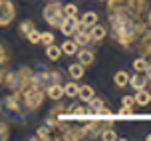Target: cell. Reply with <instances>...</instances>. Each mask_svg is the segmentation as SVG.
Wrapping results in <instances>:
<instances>
[{
  "instance_id": "cell-1",
  "label": "cell",
  "mask_w": 151,
  "mask_h": 141,
  "mask_svg": "<svg viewBox=\"0 0 151 141\" xmlns=\"http://www.w3.org/2000/svg\"><path fill=\"white\" fill-rule=\"evenodd\" d=\"M111 32L113 38L119 42L123 48H129L131 44H135L141 40L145 34V26L135 16H129L125 12H111ZM137 46V44H135Z\"/></svg>"
},
{
  "instance_id": "cell-2",
  "label": "cell",
  "mask_w": 151,
  "mask_h": 141,
  "mask_svg": "<svg viewBox=\"0 0 151 141\" xmlns=\"http://www.w3.org/2000/svg\"><path fill=\"white\" fill-rule=\"evenodd\" d=\"M64 18H66V16H64L62 4H58V0H52V2L44 8V20L50 24V26H60Z\"/></svg>"
},
{
  "instance_id": "cell-3",
  "label": "cell",
  "mask_w": 151,
  "mask_h": 141,
  "mask_svg": "<svg viewBox=\"0 0 151 141\" xmlns=\"http://www.w3.org/2000/svg\"><path fill=\"white\" fill-rule=\"evenodd\" d=\"M82 28H86V26H82L76 16H66V18L62 20V24H60V30H62V34H64L66 38L74 36L76 30H82Z\"/></svg>"
},
{
  "instance_id": "cell-4",
  "label": "cell",
  "mask_w": 151,
  "mask_h": 141,
  "mask_svg": "<svg viewBox=\"0 0 151 141\" xmlns=\"http://www.w3.org/2000/svg\"><path fill=\"white\" fill-rule=\"evenodd\" d=\"M14 4L10 0H0V26H8L14 20Z\"/></svg>"
},
{
  "instance_id": "cell-5",
  "label": "cell",
  "mask_w": 151,
  "mask_h": 141,
  "mask_svg": "<svg viewBox=\"0 0 151 141\" xmlns=\"http://www.w3.org/2000/svg\"><path fill=\"white\" fill-rule=\"evenodd\" d=\"M147 82H149V76L145 74V72H137V74H133L129 78L127 83L133 89H143V88H147Z\"/></svg>"
},
{
  "instance_id": "cell-6",
  "label": "cell",
  "mask_w": 151,
  "mask_h": 141,
  "mask_svg": "<svg viewBox=\"0 0 151 141\" xmlns=\"http://www.w3.org/2000/svg\"><path fill=\"white\" fill-rule=\"evenodd\" d=\"M46 96L50 97V99H54V101H56V99H60L62 96H64V86H62L60 82H52V83H48V86H46Z\"/></svg>"
},
{
  "instance_id": "cell-7",
  "label": "cell",
  "mask_w": 151,
  "mask_h": 141,
  "mask_svg": "<svg viewBox=\"0 0 151 141\" xmlns=\"http://www.w3.org/2000/svg\"><path fill=\"white\" fill-rule=\"evenodd\" d=\"M76 54H78V60H80L82 66H91V64H93V58H96V56H93V52L88 50L86 46H83L82 50L78 48V52H76Z\"/></svg>"
},
{
  "instance_id": "cell-8",
  "label": "cell",
  "mask_w": 151,
  "mask_h": 141,
  "mask_svg": "<svg viewBox=\"0 0 151 141\" xmlns=\"http://www.w3.org/2000/svg\"><path fill=\"white\" fill-rule=\"evenodd\" d=\"M90 38H91V42H101L104 38H106V34H107V30L104 28V26H99L98 22L93 24V26H90Z\"/></svg>"
},
{
  "instance_id": "cell-9",
  "label": "cell",
  "mask_w": 151,
  "mask_h": 141,
  "mask_svg": "<svg viewBox=\"0 0 151 141\" xmlns=\"http://www.w3.org/2000/svg\"><path fill=\"white\" fill-rule=\"evenodd\" d=\"M133 99H135V105H141V107H145V105L151 104V94L147 91V89H137V94L133 96Z\"/></svg>"
},
{
  "instance_id": "cell-10",
  "label": "cell",
  "mask_w": 151,
  "mask_h": 141,
  "mask_svg": "<svg viewBox=\"0 0 151 141\" xmlns=\"http://www.w3.org/2000/svg\"><path fill=\"white\" fill-rule=\"evenodd\" d=\"M74 42L78 46H88L91 42V38H90V32H86V28H82V30H76L74 32Z\"/></svg>"
},
{
  "instance_id": "cell-11",
  "label": "cell",
  "mask_w": 151,
  "mask_h": 141,
  "mask_svg": "<svg viewBox=\"0 0 151 141\" xmlns=\"http://www.w3.org/2000/svg\"><path fill=\"white\" fill-rule=\"evenodd\" d=\"M46 56L52 60V62H56V60L62 58V48H60V46H56V44H48V46H46Z\"/></svg>"
},
{
  "instance_id": "cell-12",
  "label": "cell",
  "mask_w": 151,
  "mask_h": 141,
  "mask_svg": "<svg viewBox=\"0 0 151 141\" xmlns=\"http://www.w3.org/2000/svg\"><path fill=\"white\" fill-rule=\"evenodd\" d=\"M78 97L86 104L88 99L93 97V88H91V86H78Z\"/></svg>"
},
{
  "instance_id": "cell-13",
  "label": "cell",
  "mask_w": 151,
  "mask_h": 141,
  "mask_svg": "<svg viewBox=\"0 0 151 141\" xmlns=\"http://www.w3.org/2000/svg\"><path fill=\"white\" fill-rule=\"evenodd\" d=\"M60 48H62V54H68V56H74V54L78 52V48H80V46L76 44L74 40H70V38H68V40H66V42H64V44H62Z\"/></svg>"
},
{
  "instance_id": "cell-14",
  "label": "cell",
  "mask_w": 151,
  "mask_h": 141,
  "mask_svg": "<svg viewBox=\"0 0 151 141\" xmlns=\"http://www.w3.org/2000/svg\"><path fill=\"white\" fill-rule=\"evenodd\" d=\"M68 74L72 76V80H80L83 76V66L78 62V64H70L68 66Z\"/></svg>"
},
{
  "instance_id": "cell-15",
  "label": "cell",
  "mask_w": 151,
  "mask_h": 141,
  "mask_svg": "<svg viewBox=\"0 0 151 141\" xmlns=\"http://www.w3.org/2000/svg\"><path fill=\"white\" fill-rule=\"evenodd\" d=\"M129 82V74L127 72H117V74L113 76V83L117 86V88H125Z\"/></svg>"
},
{
  "instance_id": "cell-16",
  "label": "cell",
  "mask_w": 151,
  "mask_h": 141,
  "mask_svg": "<svg viewBox=\"0 0 151 141\" xmlns=\"http://www.w3.org/2000/svg\"><path fill=\"white\" fill-rule=\"evenodd\" d=\"M149 62H147V58H135L133 60V70H135V72H147V70H149Z\"/></svg>"
},
{
  "instance_id": "cell-17",
  "label": "cell",
  "mask_w": 151,
  "mask_h": 141,
  "mask_svg": "<svg viewBox=\"0 0 151 141\" xmlns=\"http://www.w3.org/2000/svg\"><path fill=\"white\" fill-rule=\"evenodd\" d=\"M96 22H98V14H96V12H86V14L82 16V20H80V24H82V26H88V28L93 26Z\"/></svg>"
},
{
  "instance_id": "cell-18",
  "label": "cell",
  "mask_w": 151,
  "mask_h": 141,
  "mask_svg": "<svg viewBox=\"0 0 151 141\" xmlns=\"http://www.w3.org/2000/svg\"><path fill=\"white\" fill-rule=\"evenodd\" d=\"M64 96L68 97H78V83L76 82H68L64 86Z\"/></svg>"
},
{
  "instance_id": "cell-19",
  "label": "cell",
  "mask_w": 151,
  "mask_h": 141,
  "mask_svg": "<svg viewBox=\"0 0 151 141\" xmlns=\"http://www.w3.org/2000/svg\"><path fill=\"white\" fill-rule=\"evenodd\" d=\"M99 137H101L104 141H113V139H117V133H115L113 129H109V127H106V129H101Z\"/></svg>"
},
{
  "instance_id": "cell-20",
  "label": "cell",
  "mask_w": 151,
  "mask_h": 141,
  "mask_svg": "<svg viewBox=\"0 0 151 141\" xmlns=\"http://www.w3.org/2000/svg\"><path fill=\"white\" fill-rule=\"evenodd\" d=\"M36 137L38 139H52V129L46 125V127H40L36 131Z\"/></svg>"
},
{
  "instance_id": "cell-21",
  "label": "cell",
  "mask_w": 151,
  "mask_h": 141,
  "mask_svg": "<svg viewBox=\"0 0 151 141\" xmlns=\"http://www.w3.org/2000/svg\"><path fill=\"white\" fill-rule=\"evenodd\" d=\"M54 32H40V44H54Z\"/></svg>"
},
{
  "instance_id": "cell-22",
  "label": "cell",
  "mask_w": 151,
  "mask_h": 141,
  "mask_svg": "<svg viewBox=\"0 0 151 141\" xmlns=\"http://www.w3.org/2000/svg\"><path fill=\"white\" fill-rule=\"evenodd\" d=\"M26 36H28V42H30V44H40V32H38L36 28H32Z\"/></svg>"
},
{
  "instance_id": "cell-23",
  "label": "cell",
  "mask_w": 151,
  "mask_h": 141,
  "mask_svg": "<svg viewBox=\"0 0 151 141\" xmlns=\"http://www.w3.org/2000/svg\"><path fill=\"white\" fill-rule=\"evenodd\" d=\"M64 10V16H78V6L76 4H66V6H62Z\"/></svg>"
},
{
  "instance_id": "cell-24",
  "label": "cell",
  "mask_w": 151,
  "mask_h": 141,
  "mask_svg": "<svg viewBox=\"0 0 151 141\" xmlns=\"http://www.w3.org/2000/svg\"><path fill=\"white\" fill-rule=\"evenodd\" d=\"M125 115H131V117H133V107H129V105H123L119 112H117V117H125Z\"/></svg>"
},
{
  "instance_id": "cell-25",
  "label": "cell",
  "mask_w": 151,
  "mask_h": 141,
  "mask_svg": "<svg viewBox=\"0 0 151 141\" xmlns=\"http://www.w3.org/2000/svg\"><path fill=\"white\" fill-rule=\"evenodd\" d=\"M32 28H34L32 20H26V22H22V24H20V32H22V34H28V32H30Z\"/></svg>"
},
{
  "instance_id": "cell-26",
  "label": "cell",
  "mask_w": 151,
  "mask_h": 141,
  "mask_svg": "<svg viewBox=\"0 0 151 141\" xmlns=\"http://www.w3.org/2000/svg\"><path fill=\"white\" fill-rule=\"evenodd\" d=\"M0 139H8V125L0 121Z\"/></svg>"
},
{
  "instance_id": "cell-27",
  "label": "cell",
  "mask_w": 151,
  "mask_h": 141,
  "mask_svg": "<svg viewBox=\"0 0 151 141\" xmlns=\"http://www.w3.org/2000/svg\"><path fill=\"white\" fill-rule=\"evenodd\" d=\"M121 104H123V105H129V107H133V105H135V99H133V96H125L123 99H121Z\"/></svg>"
},
{
  "instance_id": "cell-28",
  "label": "cell",
  "mask_w": 151,
  "mask_h": 141,
  "mask_svg": "<svg viewBox=\"0 0 151 141\" xmlns=\"http://www.w3.org/2000/svg\"><path fill=\"white\" fill-rule=\"evenodd\" d=\"M6 64V52H4V48L0 46V68Z\"/></svg>"
},
{
  "instance_id": "cell-29",
  "label": "cell",
  "mask_w": 151,
  "mask_h": 141,
  "mask_svg": "<svg viewBox=\"0 0 151 141\" xmlns=\"http://www.w3.org/2000/svg\"><path fill=\"white\" fill-rule=\"evenodd\" d=\"M147 24H149V28H151V10H149V14H147Z\"/></svg>"
},
{
  "instance_id": "cell-30",
  "label": "cell",
  "mask_w": 151,
  "mask_h": 141,
  "mask_svg": "<svg viewBox=\"0 0 151 141\" xmlns=\"http://www.w3.org/2000/svg\"><path fill=\"white\" fill-rule=\"evenodd\" d=\"M145 139H147V141H151V133H149V135H147V137H145Z\"/></svg>"
},
{
  "instance_id": "cell-31",
  "label": "cell",
  "mask_w": 151,
  "mask_h": 141,
  "mask_svg": "<svg viewBox=\"0 0 151 141\" xmlns=\"http://www.w3.org/2000/svg\"><path fill=\"white\" fill-rule=\"evenodd\" d=\"M147 86H149V88H151V76H149V82H147Z\"/></svg>"
},
{
  "instance_id": "cell-32",
  "label": "cell",
  "mask_w": 151,
  "mask_h": 141,
  "mask_svg": "<svg viewBox=\"0 0 151 141\" xmlns=\"http://www.w3.org/2000/svg\"><path fill=\"white\" fill-rule=\"evenodd\" d=\"M99 2H101V0H99Z\"/></svg>"
},
{
  "instance_id": "cell-33",
  "label": "cell",
  "mask_w": 151,
  "mask_h": 141,
  "mask_svg": "<svg viewBox=\"0 0 151 141\" xmlns=\"http://www.w3.org/2000/svg\"><path fill=\"white\" fill-rule=\"evenodd\" d=\"M50 2H52V0H50Z\"/></svg>"
}]
</instances>
